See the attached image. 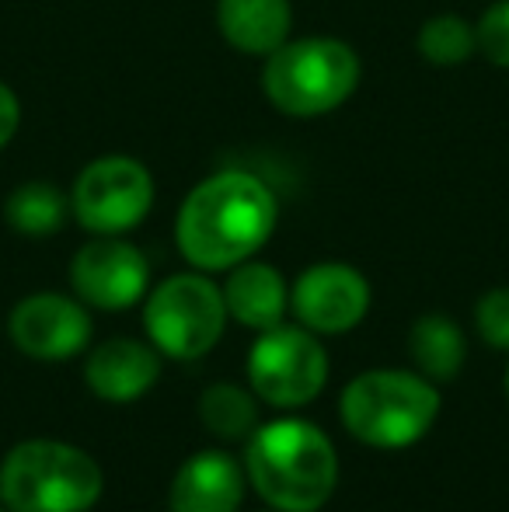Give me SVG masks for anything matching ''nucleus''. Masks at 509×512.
<instances>
[{
    "label": "nucleus",
    "instance_id": "obj_19",
    "mask_svg": "<svg viewBox=\"0 0 509 512\" xmlns=\"http://www.w3.org/2000/svg\"><path fill=\"white\" fill-rule=\"evenodd\" d=\"M415 49L433 67H461L478 53L475 25L464 21L461 14H433L429 21H422Z\"/></svg>",
    "mask_w": 509,
    "mask_h": 512
},
{
    "label": "nucleus",
    "instance_id": "obj_23",
    "mask_svg": "<svg viewBox=\"0 0 509 512\" xmlns=\"http://www.w3.org/2000/svg\"><path fill=\"white\" fill-rule=\"evenodd\" d=\"M506 394H509V366H506Z\"/></svg>",
    "mask_w": 509,
    "mask_h": 512
},
{
    "label": "nucleus",
    "instance_id": "obj_13",
    "mask_svg": "<svg viewBox=\"0 0 509 512\" xmlns=\"http://www.w3.org/2000/svg\"><path fill=\"white\" fill-rule=\"evenodd\" d=\"M161 380V352L140 338H109L84 363V384L109 405H133Z\"/></svg>",
    "mask_w": 509,
    "mask_h": 512
},
{
    "label": "nucleus",
    "instance_id": "obj_15",
    "mask_svg": "<svg viewBox=\"0 0 509 512\" xmlns=\"http://www.w3.org/2000/svg\"><path fill=\"white\" fill-rule=\"evenodd\" d=\"M217 32L245 56H269L290 39V0H217Z\"/></svg>",
    "mask_w": 509,
    "mask_h": 512
},
{
    "label": "nucleus",
    "instance_id": "obj_9",
    "mask_svg": "<svg viewBox=\"0 0 509 512\" xmlns=\"http://www.w3.org/2000/svg\"><path fill=\"white\" fill-rule=\"evenodd\" d=\"M74 297L95 310H129L150 293V262L123 237H95L70 262Z\"/></svg>",
    "mask_w": 509,
    "mask_h": 512
},
{
    "label": "nucleus",
    "instance_id": "obj_20",
    "mask_svg": "<svg viewBox=\"0 0 509 512\" xmlns=\"http://www.w3.org/2000/svg\"><path fill=\"white\" fill-rule=\"evenodd\" d=\"M478 53L492 63V67L509 70V0H496L489 11L478 18Z\"/></svg>",
    "mask_w": 509,
    "mask_h": 512
},
{
    "label": "nucleus",
    "instance_id": "obj_16",
    "mask_svg": "<svg viewBox=\"0 0 509 512\" xmlns=\"http://www.w3.org/2000/svg\"><path fill=\"white\" fill-rule=\"evenodd\" d=\"M408 352H412L415 370L433 384H447L461 373L468 359V338L461 324L447 314H422L412 321L408 331Z\"/></svg>",
    "mask_w": 509,
    "mask_h": 512
},
{
    "label": "nucleus",
    "instance_id": "obj_2",
    "mask_svg": "<svg viewBox=\"0 0 509 512\" xmlns=\"http://www.w3.org/2000/svg\"><path fill=\"white\" fill-rule=\"evenodd\" d=\"M245 474L258 499L279 512H318L339 488V453L307 418H272L245 439Z\"/></svg>",
    "mask_w": 509,
    "mask_h": 512
},
{
    "label": "nucleus",
    "instance_id": "obj_4",
    "mask_svg": "<svg viewBox=\"0 0 509 512\" xmlns=\"http://www.w3.org/2000/svg\"><path fill=\"white\" fill-rule=\"evenodd\" d=\"M105 492L98 460L60 439H25L0 460L7 512H91Z\"/></svg>",
    "mask_w": 509,
    "mask_h": 512
},
{
    "label": "nucleus",
    "instance_id": "obj_3",
    "mask_svg": "<svg viewBox=\"0 0 509 512\" xmlns=\"http://www.w3.org/2000/svg\"><path fill=\"white\" fill-rule=\"evenodd\" d=\"M440 387L419 370H367L342 391L339 415L346 432L374 450H408L440 418Z\"/></svg>",
    "mask_w": 509,
    "mask_h": 512
},
{
    "label": "nucleus",
    "instance_id": "obj_24",
    "mask_svg": "<svg viewBox=\"0 0 509 512\" xmlns=\"http://www.w3.org/2000/svg\"><path fill=\"white\" fill-rule=\"evenodd\" d=\"M0 512H7V509H4V502H0Z\"/></svg>",
    "mask_w": 509,
    "mask_h": 512
},
{
    "label": "nucleus",
    "instance_id": "obj_1",
    "mask_svg": "<svg viewBox=\"0 0 509 512\" xmlns=\"http://www.w3.org/2000/svg\"><path fill=\"white\" fill-rule=\"evenodd\" d=\"M279 220V199L252 171H217L182 199L175 241L199 272H227L255 258Z\"/></svg>",
    "mask_w": 509,
    "mask_h": 512
},
{
    "label": "nucleus",
    "instance_id": "obj_6",
    "mask_svg": "<svg viewBox=\"0 0 509 512\" xmlns=\"http://www.w3.org/2000/svg\"><path fill=\"white\" fill-rule=\"evenodd\" d=\"M147 342L168 359H199L224 338L227 304L210 272H178L157 283L143 304Z\"/></svg>",
    "mask_w": 509,
    "mask_h": 512
},
{
    "label": "nucleus",
    "instance_id": "obj_12",
    "mask_svg": "<svg viewBox=\"0 0 509 512\" xmlns=\"http://www.w3.org/2000/svg\"><path fill=\"white\" fill-rule=\"evenodd\" d=\"M248 474L227 450H199L182 460L168 488L171 512H238Z\"/></svg>",
    "mask_w": 509,
    "mask_h": 512
},
{
    "label": "nucleus",
    "instance_id": "obj_18",
    "mask_svg": "<svg viewBox=\"0 0 509 512\" xmlns=\"http://www.w3.org/2000/svg\"><path fill=\"white\" fill-rule=\"evenodd\" d=\"M70 216V196L49 182H25L7 196L4 220L21 237H53Z\"/></svg>",
    "mask_w": 509,
    "mask_h": 512
},
{
    "label": "nucleus",
    "instance_id": "obj_5",
    "mask_svg": "<svg viewBox=\"0 0 509 512\" xmlns=\"http://www.w3.org/2000/svg\"><path fill=\"white\" fill-rule=\"evenodd\" d=\"M363 63L356 49L332 35L286 39L265 56L262 91L290 119H318L342 108L360 88Z\"/></svg>",
    "mask_w": 509,
    "mask_h": 512
},
{
    "label": "nucleus",
    "instance_id": "obj_25",
    "mask_svg": "<svg viewBox=\"0 0 509 512\" xmlns=\"http://www.w3.org/2000/svg\"><path fill=\"white\" fill-rule=\"evenodd\" d=\"M265 512H279V509H265Z\"/></svg>",
    "mask_w": 509,
    "mask_h": 512
},
{
    "label": "nucleus",
    "instance_id": "obj_11",
    "mask_svg": "<svg viewBox=\"0 0 509 512\" xmlns=\"http://www.w3.org/2000/svg\"><path fill=\"white\" fill-rule=\"evenodd\" d=\"M370 283L346 262L307 265L290 286V310L314 335H346L370 314Z\"/></svg>",
    "mask_w": 509,
    "mask_h": 512
},
{
    "label": "nucleus",
    "instance_id": "obj_7",
    "mask_svg": "<svg viewBox=\"0 0 509 512\" xmlns=\"http://www.w3.org/2000/svg\"><path fill=\"white\" fill-rule=\"evenodd\" d=\"M248 387L269 408H304L325 391L328 384V352L321 335L304 324H276L258 331L248 349Z\"/></svg>",
    "mask_w": 509,
    "mask_h": 512
},
{
    "label": "nucleus",
    "instance_id": "obj_10",
    "mask_svg": "<svg viewBox=\"0 0 509 512\" xmlns=\"http://www.w3.org/2000/svg\"><path fill=\"white\" fill-rule=\"evenodd\" d=\"M7 335H11L14 349L28 359H42V363L74 359L91 342L88 304L53 290L32 293L11 310Z\"/></svg>",
    "mask_w": 509,
    "mask_h": 512
},
{
    "label": "nucleus",
    "instance_id": "obj_14",
    "mask_svg": "<svg viewBox=\"0 0 509 512\" xmlns=\"http://www.w3.org/2000/svg\"><path fill=\"white\" fill-rule=\"evenodd\" d=\"M220 290H224L227 317H234L248 331L276 328L290 310V283L276 265L258 262V258L227 269V283Z\"/></svg>",
    "mask_w": 509,
    "mask_h": 512
},
{
    "label": "nucleus",
    "instance_id": "obj_22",
    "mask_svg": "<svg viewBox=\"0 0 509 512\" xmlns=\"http://www.w3.org/2000/svg\"><path fill=\"white\" fill-rule=\"evenodd\" d=\"M18 126H21V102H18V95L11 91V84L0 81V150L14 140Z\"/></svg>",
    "mask_w": 509,
    "mask_h": 512
},
{
    "label": "nucleus",
    "instance_id": "obj_8",
    "mask_svg": "<svg viewBox=\"0 0 509 512\" xmlns=\"http://www.w3.org/2000/svg\"><path fill=\"white\" fill-rule=\"evenodd\" d=\"M154 175L126 154L84 164L70 189V216L95 237H123L147 220L154 206Z\"/></svg>",
    "mask_w": 509,
    "mask_h": 512
},
{
    "label": "nucleus",
    "instance_id": "obj_21",
    "mask_svg": "<svg viewBox=\"0 0 509 512\" xmlns=\"http://www.w3.org/2000/svg\"><path fill=\"white\" fill-rule=\"evenodd\" d=\"M475 328L485 345L509 352V286H496L475 304Z\"/></svg>",
    "mask_w": 509,
    "mask_h": 512
},
{
    "label": "nucleus",
    "instance_id": "obj_17",
    "mask_svg": "<svg viewBox=\"0 0 509 512\" xmlns=\"http://www.w3.org/2000/svg\"><path fill=\"white\" fill-rule=\"evenodd\" d=\"M258 405L252 387L231 384V380H217L210 384L196 401L199 422L220 443H245L248 436L258 429Z\"/></svg>",
    "mask_w": 509,
    "mask_h": 512
}]
</instances>
